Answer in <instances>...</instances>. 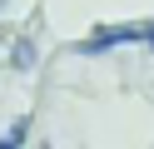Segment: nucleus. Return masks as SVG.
Masks as SVG:
<instances>
[{"mask_svg": "<svg viewBox=\"0 0 154 149\" xmlns=\"http://www.w3.org/2000/svg\"><path fill=\"white\" fill-rule=\"evenodd\" d=\"M119 45H154V20H139V25H104V30H90L85 40H75L80 55H104V50H119Z\"/></svg>", "mask_w": 154, "mask_h": 149, "instance_id": "f257e3e1", "label": "nucleus"}, {"mask_svg": "<svg viewBox=\"0 0 154 149\" xmlns=\"http://www.w3.org/2000/svg\"><path fill=\"white\" fill-rule=\"evenodd\" d=\"M25 134H30V119H15L10 134H0V149H20V144H25Z\"/></svg>", "mask_w": 154, "mask_h": 149, "instance_id": "f03ea898", "label": "nucleus"}, {"mask_svg": "<svg viewBox=\"0 0 154 149\" xmlns=\"http://www.w3.org/2000/svg\"><path fill=\"white\" fill-rule=\"evenodd\" d=\"M15 50H20V55H15V65H35V50H30V40H20Z\"/></svg>", "mask_w": 154, "mask_h": 149, "instance_id": "7ed1b4c3", "label": "nucleus"}]
</instances>
